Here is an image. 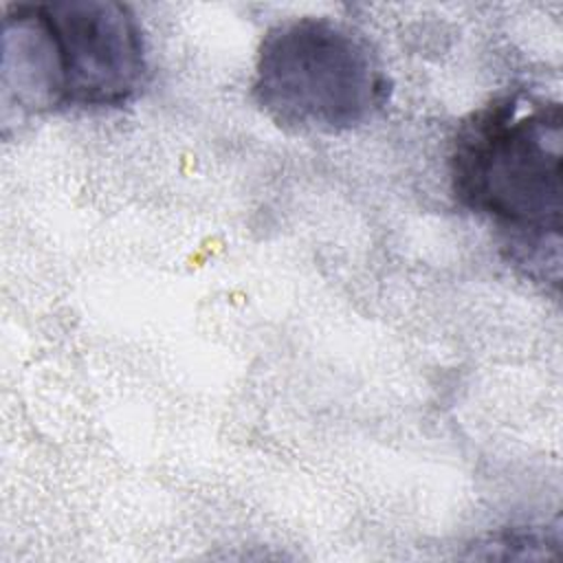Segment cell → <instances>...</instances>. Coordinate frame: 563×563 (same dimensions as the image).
Listing matches in <instances>:
<instances>
[{
    "label": "cell",
    "instance_id": "6da1fadb",
    "mask_svg": "<svg viewBox=\"0 0 563 563\" xmlns=\"http://www.w3.org/2000/svg\"><path fill=\"white\" fill-rule=\"evenodd\" d=\"M563 112L556 99L512 92L455 130L449 183L457 205L501 231L508 260L559 286Z\"/></svg>",
    "mask_w": 563,
    "mask_h": 563
},
{
    "label": "cell",
    "instance_id": "7a4b0ae2",
    "mask_svg": "<svg viewBox=\"0 0 563 563\" xmlns=\"http://www.w3.org/2000/svg\"><path fill=\"white\" fill-rule=\"evenodd\" d=\"M145 77V35L123 2H20L2 13L4 119L121 108Z\"/></svg>",
    "mask_w": 563,
    "mask_h": 563
},
{
    "label": "cell",
    "instance_id": "3957f363",
    "mask_svg": "<svg viewBox=\"0 0 563 563\" xmlns=\"http://www.w3.org/2000/svg\"><path fill=\"white\" fill-rule=\"evenodd\" d=\"M389 90L372 42L341 20L290 18L273 24L257 46L253 99L284 130H356L385 108Z\"/></svg>",
    "mask_w": 563,
    "mask_h": 563
}]
</instances>
